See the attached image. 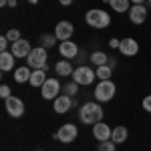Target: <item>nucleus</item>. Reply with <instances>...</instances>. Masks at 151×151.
I'll return each instance as SVG.
<instances>
[{
    "instance_id": "35",
    "label": "nucleus",
    "mask_w": 151,
    "mask_h": 151,
    "mask_svg": "<svg viewBox=\"0 0 151 151\" xmlns=\"http://www.w3.org/2000/svg\"><path fill=\"white\" fill-rule=\"evenodd\" d=\"M131 4H145V0H131Z\"/></svg>"
},
{
    "instance_id": "3",
    "label": "nucleus",
    "mask_w": 151,
    "mask_h": 151,
    "mask_svg": "<svg viewBox=\"0 0 151 151\" xmlns=\"http://www.w3.org/2000/svg\"><path fill=\"white\" fill-rule=\"evenodd\" d=\"M47 60H48L47 48H45V47H35L32 50H30V55L26 57V63H28L26 67H30L32 70H36V69H45V70H48Z\"/></svg>"
},
{
    "instance_id": "28",
    "label": "nucleus",
    "mask_w": 151,
    "mask_h": 151,
    "mask_svg": "<svg viewBox=\"0 0 151 151\" xmlns=\"http://www.w3.org/2000/svg\"><path fill=\"white\" fill-rule=\"evenodd\" d=\"M10 45H12V42L8 40V38H6V36H0V52H6Z\"/></svg>"
},
{
    "instance_id": "15",
    "label": "nucleus",
    "mask_w": 151,
    "mask_h": 151,
    "mask_svg": "<svg viewBox=\"0 0 151 151\" xmlns=\"http://www.w3.org/2000/svg\"><path fill=\"white\" fill-rule=\"evenodd\" d=\"M111 133H113V129L109 127L107 123H103V121H99V123H95V125H93V137L97 141L111 139Z\"/></svg>"
},
{
    "instance_id": "13",
    "label": "nucleus",
    "mask_w": 151,
    "mask_h": 151,
    "mask_svg": "<svg viewBox=\"0 0 151 151\" xmlns=\"http://www.w3.org/2000/svg\"><path fill=\"white\" fill-rule=\"evenodd\" d=\"M58 52H60V57L67 58V60H73V58L79 57V47H77V42H73V40H65V42H60L58 45Z\"/></svg>"
},
{
    "instance_id": "18",
    "label": "nucleus",
    "mask_w": 151,
    "mask_h": 151,
    "mask_svg": "<svg viewBox=\"0 0 151 151\" xmlns=\"http://www.w3.org/2000/svg\"><path fill=\"white\" fill-rule=\"evenodd\" d=\"M111 8L115 12H121V14H125V12H129V8L133 6L131 4V0H105Z\"/></svg>"
},
{
    "instance_id": "26",
    "label": "nucleus",
    "mask_w": 151,
    "mask_h": 151,
    "mask_svg": "<svg viewBox=\"0 0 151 151\" xmlns=\"http://www.w3.org/2000/svg\"><path fill=\"white\" fill-rule=\"evenodd\" d=\"M97 151H117V143L111 139L107 141H99V145H97Z\"/></svg>"
},
{
    "instance_id": "27",
    "label": "nucleus",
    "mask_w": 151,
    "mask_h": 151,
    "mask_svg": "<svg viewBox=\"0 0 151 151\" xmlns=\"http://www.w3.org/2000/svg\"><path fill=\"white\" fill-rule=\"evenodd\" d=\"M4 36H6L10 42H16V40H20V30H18V28H10Z\"/></svg>"
},
{
    "instance_id": "33",
    "label": "nucleus",
    "mask_w": 151,
    "mask_h": 151,
    "mask_svg": "<svg viewBox=\"0 0 151 151\" xmlns=\"http://www.w3.org/2000/svg\"><path fill=\"white\" fill-rule=\"evenodd\" d=\"M60 2V6H70L73 4V0H58Z\"/></svg>"
},
{
    "instance_id": "38",
    "label": "nucleus",
    "mask_w": 151,
    "mask_h": 151,
    "mask_svg": "<svg viewBox=\"0 0 151 151\" xmlns=\"http://www.w3.org/2000/svg\"><path fill=\"white\" fill-rule=\"evenodd\" d=\"M28 2H30V4H36V2H38V0H28Z\"/></svg>"
},
{
    "instance_id": "9",
    "label": "nucleus",
    "mask_w": 151,
    "mask_h": 151,
    "mask_svg": "<svg viewBox=\"0 0 151 151\" xmlns=\"http://www.w3.org/2000/svg\"><path fill=\"white\" fill-rule=\"evenodd\" d=\"M129 20L133 24H143L147 20V14H149V8L145 6V4H133L131 8H129Z\"/></svg>"
},
{
    "instance_id": "5",
    "label": "nucleus",
    "mask_w": 151,
    "mask_h": 151,
    "mask_svg": "<svg viewBox=\"0 0 151 151\" xmlns=\"http://www.w3.org/2000/svg\"><path fill=\"white\" fill-rule=\"evenodd\" d=\"M70 79L77 83V85H81V87H87V85H93V81L97 79V70H93L91 67H87V65H81V67L75 69Z\"/></svg>"
},
{
    "instance_id": "21",
    "label": "nucleus",
    "mask_w": 151,
    "mask_h": 151,
    "mask_svg": "<svg viewBox=\"0 0 151 151\" xmlns=\"http://www.w3.org/2000/svg\"><path fill=\"white\" fill-rule=\"evenodd\" d=\"M30 85L32 87H42L45 83H47V70L45 69H36V70H32V77H30Z\"/></svg>"
},
{
    "instance_id": "7",
    "label": "nucleus",
    "mask_w": 151,
    "mask_h": 151,
    "mask_svg": "<svg viewBox=\"0 0 151 151\" xmlns=\"http://www.w3.org/2000/svg\"><path fill=\"white\" fill-rule=\"evenodd\" d=\"M40 91H42V99L45 101H55L58 95H60V83H58V79H55V77H50V79H47V83L40 87Z\"/></svg>"
},
{
    "instance_id": "6",
    "label": "nucleus",
    "mask_w": 151,
    "mask_h": 151,
    "mask_svg": "<svg viewBox=\"0 0 151 151\" xmlns=\"http://www.w3.org/2000/svg\"><path fill=\"white\" fill-rule=\"evenodd\" d=\"M79 137V127L75 125V123H65V125H60V129L57 131V139L60 143H73V141H77Z\"/></svg>"
},
{
    "instance_id": "25",
    "label": "nucleus",
    "mask_w": 151,
    "mask_h": 151,
    "mask_svg": "<svg viewBox=\"0 0 151 151\" xmlns=\"http://www.w3.org/2000/svg\"><path fill=\"white\" fill-rule=\"evenodd\" d=\"M111 67H107V65H103V67H97V79L99 81H109V77H111Z\"/></svg>"
},
{
    "instance_id": "30",
    "label": "nucleus",
    "mask_w": 151,
    "mask_h": 151,
    "mask_svg": "<svg viewBox=\"0 0 151 151\" xmlns=\"http://www.w3.org/2000/svg\"><path fill=\"white\" fill-rule=\"evenodd\" d=\"M141 105H143V109H145L147 113H151V95H147V97H143V101H141Z\"/></svg>"
},
{
    "instance_id": "22",
    "label": "nucleus",
    "mask_w": 151,
    "mask_h": 151,
    "mask_svg": "<svg viewBox=\"0 0 151 151\" xmlns=\"http://www.w3.org/2000/svg\"><path fill=\"white\" fill-rule=\"evenodd\" d=\"M107 60H109V57L105 55L103 50H95L93 55H91L89 63H93V67H103V65H107Z\"/></svg>"
},
{
    "instance_id": "17",
    "label": "nucleus",
    "mask_w": 151,
    "mask_h": 151,
    "mask_svg": "<svg viewBox=\"0 0 151 151\" xmlns=\"http://www.w3.org/2000/svg\"><path fill=\"white\" fill-rule=\"evenodd\" d=\"M55 73H57L58 77H73V73H75V69H73V65H70V60H58L57 65H55Z\"/></svg>"
},
{
    "instance_id": "29",
    "label": "nucleus",
    "mask_w": 151,
    "mask_h": 151,
    "mask_svg": "<svg viewBox=\"0 0 151 151\" xmlns=\"http://www.w3.org/2000/svg\"><path fill=\"white\" fill-rule=\"evenodd\" d=\"M0 97H2L4 101H6L8 97H12V93H10V87H8V85H2V87H0Z\"/></svg>"
},
{
    "instance_id": "10",
    "label": "nucleus",
    "mask_w": 151,
    "mask_h": 151,
    "mask_svg": "<svg viewBox=\"0 0 151 151\" xmlns=\"http://www.w3.org/2000/svg\"><path fill=\"white\" fill-rule=\"evenodd\" d=\"M73 35H75V26H73V22H69V20H60V22H57V26H55V36H57L60 42L70 40Z\"/></svg>"
},
{
    "instance_id": "36",
    "label": "nucleus",
    "mask_w": 151,
    "mask_h": 151,
    "mask_svg": "<svg viewBox=\"0 0 151 151\" xmlns=\"http://www.w3.org/2000/svg\"><path fill=\"white\" fill-rule=\"evenodd\" d=\"M0 6L4 8V6H8V0H0Z\"/></svg>"
},
{
    "instance_id": "14",
    "label": "nucleus",
    "mask_w": 151,
    "mask_h": 151,
    "mask_svg": "<svg viewBox=\"0 0 151 151\" xmlns=\"http://www.w3.org/2000/svg\"><path fill=\"white\" fill-rule=\"evenodd\" d=\"M119 50H121V55H125V57H135V55L139 52V45H137V40H135V38L127 36V38H123V40H121Z\"/></svg>"
},
{
    "instance_id": "16",
    "label": "nucleus",
    "mask_w": 151,
    "mask_h": 151,
    "mask_svg": "<svg viewBox=\"0 0 151 151\" xmlns=\"http://www.w3.org/2000/svg\"><path fill=\"white\" fill-rule=\"evenodd\" d=\"M14 55H12L10 50H6V52H0V70L2 73H8V70H12L14 69Z\"/></svg>"
},
{
    "instance_id": "11",
    "label": "nucleus",
    "mask_w": 151,
    "mask_h": 151,
    "mask_svg": "<svg viewBox=\"0 0 151 151\" xmlns=\"http://www.w3.org/2000/svg\"><path fill=\"white\" fill-rule=\"evenodd\" d=\"M73 105H75V99H70L69 95H58L57 99L52 101V109L58 115H65V113H69L73 109Z\"/></svg>"
},
{
    "instance_id": "20",
    "label": "nucleus",
    "mask_w": 151,
    "mask_h": 151,
    "mask_svg": "<svg viewBox=\"0 0 151 151\" xmlns=\"http://www.w3.org/2000/svg\"><path fill=\"white\" fill-rule=\"evenodd\" d=\"M30 77H32L30 67H18V69H14V81L16 83H26V81H30Z\"/></svg>"
},
{
    "instance_id": "8",
    "label": "nucleus",
    "mask_w": 151,
    "mask_h": 151,
    "mask_svg": "<svg viewBox=\"0 0 151 151\" xmlns=\"http://www.w3.org/2000/svg\"><path fill=\"white\" fill-rule=\"evenodd\" d=\"M4 109H6V113L12 119H18V117L24 115V103H22V99H18V97H8L4 101Z\"/></svg>"
},
{
    "instance_id": "24",
    "label": "nucleus",
    "mask_w": 151,
    "mask_h": 151,
    "mask_svg": "<svg viewBox=\"0 0 151 151\" xmlns=\"http://www.w3.org/2000/svg\"><path fill=\"white\" fill-rule=\"evenodd\" d=\"M57 36L55 35H42L40 36V47H45L48 50V48H52V47H57Z\"/></svg>"
},
{
    "instance_id": "37",
    "label": "nucleus",
    "mask_w": 151,
    "mask_h": 151,
    "mask_svg": "<svg viewBox=\"0 0 151 151\" xmlns=\"http://www.w3.org/2000/svg\"><path fill=\"white\" fill-rule=\"evenodd\" d=\"M145 6H147V8H151V0H145Z\"/></svg>"
},
{
    "instance_id": "39",
    "label": "nucleus",
    "mask_w": 151,
    "mask_h": 151,
    "mask_svg": "<svg viewBox=\"0 0 151 151\" xmlns=\"http://www.w3.org/2000/svg\"><path fill=\"white\" fill-rule=\"evenodd\" d=\"M36 151H42V149H36Z\"/></svg>"
},
{
    "instance_id": "4",
    "label": "nucleus",
    "mask_w": 151,
    "mask_h": 151,
    "mask_svg": "<svg viewBox=\"0 0 151 151\" xmlns=\"http://www.w3.org/2000/svg\"><path fill=\"white\" fill-rule=\"evenodd\" d=\"M117 93V87L115 83L111 81H99L97 83V87H95V99L99 101V103H109Z\"/></svg>"
},
{
    "instance_id": "19",
    "label": "nucleus",
    "mask_w": 151,
    "mask_h": 151,
    "mask_svg": "<svg viewBox=\"0 0 151 151\" xmlns=\"http://www.w3.org/2000/svg\"><path fill=\"white\" fill-rule=\"evenodd\" d=\"M129 137V131L125 125H117L113 129V133H111V141H115V143H125Z\"/></svg>"
},
{
    "instance_id": "31",
    "label": "nucleus",
    "mask_w": 151,
    "mask_h": 151,
    "mask_svg": "<svg viewBox=\"0 0 151 151\" xmlns=\"http://www.w3.org/2000/svg\"><path fill=\"white\" fill-rule=\"evenodd\" d=\"M109 47L111 48H119L121 47V40H119V38H111V40H109Z\"/></svg>"
},
{
    "instance_id": "1",
    "label": "nucleus",
    "mask_w": 151,
    "mask_h": 151,
    "mask_svg": "<svg viewBox=\"0 0 151 151\" xmlns=\"http://www.w3.org/2000/svg\"><path fill=\"white\" fill-rule=\"evenodd\" d=\"M103 107L99 105V101H89V103L81 105V109H79V121H81L83 125H95V123H99V121H103Z\"/></svg>"
},
{
    "instance_id": "32",
    "label": "nucleus",
    "mask_w": 151,
    "mask_h": 151,
    "mask_svg": "<svg viewBox=\"0 0 151 151\" xmlns=\"http://www.w3.org/2000/svg\"><path fill=\"white\" fill-rule=\"evenodd\" d=\"M107 67L115 69V67H117V58H115V57H109V60H107Z\"/></svg>"
},
{
    "instance_id": "34",
    "label": "nucleus",
    "mask_w": 151,
    "mask_h": 151,
    "mask_svg": "<svg viewBox=\"0 0 151 151\" xmlns=\"http://www.w3.org/2000/svg\"><path fill=\"white\" fill-rule=\"evenodd\" d=\"M16 4H18V0H8V6H10V8H14Z\"/></svg>"
},
{
    "instance_id": "23",
    "label": "nucleus",
    "mask_w": 151,
    "mask_h": 151,
    "mask_svg": "<svg viewBox=\"0 0 151 151\" xmlns=\"http://www.w3.org/2000/svg\"><path fill=\"white\" fill-rule=\"evenodd\" d=\"M79 87H81V85H77L75 81H73V83H67V85H63V93L69 95L70 99H75V97L79 95Z\"/></svg>"
},
{
    "instance_id": "2",
    "label": "nucleus",
    "mask_w": 151,
    "mask_h": 151,
    "mask_svg": "<svg viewBox=\"0 0 151 151\" xmlns=\"http://www.w3.org/2000/svg\"><path fill=\"white\" fill-rule=\"evenodd\" d=\"M85 22L89 24L91 28H109L111 26V16L109 12L101 10V8H91V10L85 14Z\"/></svg>"
},
{
    "instance_id": "12",
    "label": "nucleus",
    "mask_w": 151,
    "mask_h": 151,
    "mask_svg": "<svg viewBox=\"0 0 151 151\" xmlns=\"http://www.w3.org/2000/svg\"><path fill=\"white\" fill-rule=\"evenodd\" d=\"M30 50H32V47H30V42L26 38H20V40H16V42L10 45V52L16 58H26L30 55Z\"/></svg>"
}]
</instances>
